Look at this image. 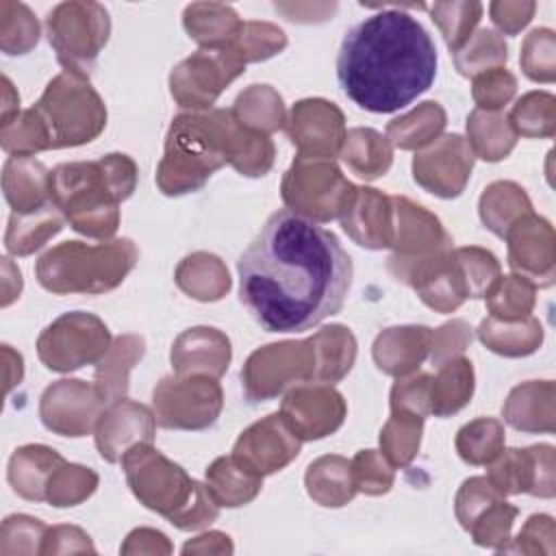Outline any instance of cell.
<instances>
[{
	"label": "cell",
	"instance_id": "ee69618b",
	"mask_svg": "<svg viewBox=\"0 0 556 556\" xmlns=\"http://www.w3.org/2000/svg\"><path fill=\"white\" fill-rule=\"evenodd\" d=\"M534 306V285L521 276H500L486 291V308L491 317L515 321L530 315Z\"/></svg>",
	"mask_w": 556,
	"mask_h": 556
},
{
	"label": "cell",
	"instance_id": "7402d4cb",
	"mask_svg": "<svg viewBox=\"0 0 556 556\" xmlns=\"http://www.w3.org/2000/svg\"><path fill=\"white\" fill-rule=\"evenodd\" d=\"M393 204V245L395 256L419 258L450 250V235L426 208L406 198H391Z\"/></svg>",
	"mask_w": 556,
	"mask_h": 556
},
{
	"label": "cell",
	"instance_id": "4dcf8cb0",
	"mask_svg": "<svg viewBox=\"0 0 556 556\" xmlns=\"http://www.w3.org/2000/svg\"><path fill=\"white\" fill-rule=\"evenodd\" d=\"M341 159L343 163L361 178L374 180L378 176H384L391 167L393 152L389 141L371 130V128H352L345 132L343 146H341Z\"/></svg>",
	"mask_w": 556,
	"mask_h": 556
},
{
	"label": "cell",
	"instance_id": "d4e9b609",
	"mask_svg": "<svg viewBox=\"0 0 556 556\" xmlns=\"http://www.w3.org/2000/svg\"><path fill=\"white\" fill-rule=\"evenodd\" d=\"M432 330L426 326L387 328L374 343V361L378 369L391 376L413 374L430 354Z\"/></svg>",
	"mask_w": 556,
	"mask_h": 556
},
{
	"label": "cell",
	"instance_id": "30bf717a",
	"mask_svg": "<svg viewBox=\"0 0 556 556\" xmlns=\"http://www.w3.org/2000/svg\"><path fill=\"white\" fill-rule=\"evenodd\" d=\"M109 328L91 313L74 311L54 319L37 339V354L52 371H74L100 363L109 352Z\"/></svg>",
	"mask_w": 556,
	"mask_h": 556
},
{
	"label": "cell",
	"instance_id": "ffe728a7",
	"mask_svg": "<svg viewBox=\"0 0 556 556\" xmlns=\"http://www.w3.org/2000/svg\"><path fill=\"white\" fill-rule=\"evenodd\" d=\"M508 263L521 278L547 287L554 280V235L552 226L534 213L523 215L506 232Z\"/></svg>",
	"mask_w": 556,
	"mask_h": 556
},
{
	"label": "cell",
	"instance_id": "9c48e42d",
	"mask_svg": "<svg viewBox=\"0 0 556 556\" xmlns=\"http://www.w3.org/2000/svg\"><path fill=\"white\" fill-rule=\"evenodd\" d=\"M356 187L348 182L330 159L298 156L282 178V200L293 213L330 222L352 204Z\"/></svg>",
	"mask_w": 556,
	"mask_h": 556
},
{
	"label": "cell",
	"instance_id": "9f6ffc18",
	"mask_svg": "<svg viewBox=\"0 0 556 556\" xmlns=\"http://www.w3.org/2000/svg\"><path fill=\"white\" fill-rule=\"evenodd\" d=\"M517 80L502 67H493L473 76V100L480 111H500L515 93Z\"/></svg>",
	"mask_w": 556,
	"mask_h": 556
},
{
	"label": "cell",
	"instance_id": "816d5d0a",
	"mask_svg": "<svg viewBox=\"0 0 556 556\" xmlns=\"http://www.w3.org/2000/svg\"><path fill=\"white\" fill-rule=\"evenodd\" d=\"M508 122L515 135L549 137L554 132V98L539 91L523 96L515 104Z\"/></svg>",
	"mask_w": 556,
	"mask_h": 556
},
{
	"label": "cell",
	"instance_id": "6f0895ef",
	"mask_svg": "<svg viewBox=\"0 0 556 556\" xmlns=\"http://www.w3.org/2000/svg\"><path fill=\"white\" fill-rule=\"evenodd\" d=\"M500 497L502 495L495 491V486L486 478L478 476V478L465 480L456 495V517L460 519V526L467 530L473 523V519Z\"/></svg>",
	"mask_w": 556,
	"mask_h": 556
},
{
	"label": "cell",
	"instance_id": "603a6c76",
	"mask_svg": "<svg viewBox=\"0 0 556 556\" xmlns=\"http://www.w3.org/2000/svg\"><path fill=\"white\" fill-rule=\"evenodd\" d=\"M339 219L343 230L363 248L382 250L393 245V204L376 189L356 187L352 204Z\"/></svg>",
	"mask_w": 556,
	"mask_h": 556
},
{
	"label": "cell",
	"instance_id": "83f0119b",
	"mask_svg": "<svg viewBox=\"0 0 556 556\" xmlns=\"http://www.w3.org/2000/svg\"><path fill=\"white\" fill-rule=\"evenodd\" d=\"M143 356V339L135 334H124L115 339L109 352L96 367V391L100 397L111 404L126 395L128 391V371Z\"/></svg>",
	"mask_w": 556,
	"mask_h": 556
},
{
	"label": "cell",
	"instance_id": "f907efd6",
	"mask_svg": "<svg viewBox=\"0 0 556 556\" xmlns=\"http://www.w3.org/2000/svg\"><path fill=\"white\" fill-rule=\"evenodd\" d=\"M98 486V476L83 465H61L46 489V500L52 506H76Z\"/></svg>",
	"mask_w": 556,
	"mask_h": 556
},
{
	"label": "cell",
	"instance_id": "d590c367",
	"mask_svg": "<svg viewBox=\"0 0 556 556\" xmlns=\"http://www.w3.org/2000/svg\"><path fill=\"white\" fill-rule=\"evenodd\" d=\"M63 222L65 217L54 204H48L46 208L28 215L11 213L9 228L4 235V245L15 256L33 254L63 228Z\"/></svg>",
	"mask_w": 556,
	"mask_h": 556
},
{
	"label": "cell",
	"instance_id": "681fc988",
	"mask_svg": "<svg viewBox=\"0 0 556 556\" xmlns=\"http://www.w3.org/2000/svg\"><path fill=\"white\" fill-rule=\"evenodd\" d=\"M287 46L285 33L267 22H243L237 37L232 39L230 48L241 56L243 63L248 61H265L278 54Z\"/></svg>",
	"mask_w": 556,
	"mask_h": 556
},
{
	"label": "cell",
	"instance_id": "4316f807",
	"mask_svg": "<svg viewBox=\"0 0 556 556\" xmlns=\"http://www.w3.org/2000/svg\"><path fill=\"white\" fill-rule=\"evenodd\" d=\"M65 465L63 456L46 445H24L9 460V484L17 495L30 502L46 500L52 473Z\"/></svg>",
	"mask_w": 556,
	"mask_h": 556
},
{
	"label": "cell",
	"instance_id": "60d3db41",
	"mask_svg": "<svg viewBox=\"0 0 556 556\" xmlns=\"http://www.w3.org/2000/svg\"><path fill=\"white\" fill-rule=\"evenodd\" d=\"M445 126V111L439 102H424L415 111L393 119L387 126V137L402 150L428 146Z\"/></svg>",
	"mask_w": 556,
	"mask_h": 556
},
{
	"label": "cell",
	"instance_id": "4fadbf2b",
	"mask_svg": "<svg viewBox=\"0 0 556 556\" xmlns=\"http://www.w3.org/2000/svg\"><path fill=\"white\" fill-rule=\"evenodd\" d=\"M243 70L245 63L230 46L202 48L174 67L169 89L180 106L208 109Z\"/></svg>",
	"mask_w": 556,
	"mask_h": 556
},
{
	"label": "cell",
	"instance_id": "5bb4252c",
	"mask_svg": "<svg viewBox=\"0 0 556 556\" xmlns=\"http://www.w3.org/2000/svg\"><path fill=\"white\" fill-rule=\"evenodd\" d=\"M104 400L83 380H59L50 384L39 402V415L48 430L63 437H85L98 424Z\"/></svg>",
	"mask_w": 556,
	"mask_h": 556
},
{
	"label": "cell",
	"instance_id": "bcb514c9",
	"mask_svg": "<svg viewBox=\"0 0 556 556\" xmlns=\"http://www.w3.org/2000/svg\"><path fill=\"white\" fill-rule=\"evenodd\" d=\"M506 43L489 28H480L469 41L454 52V63L463 76H478L506 63Z\"/></svg>",
	"mask_w": 556,
	"mask_h": 556
},
{
	"label": "cell",
	"instance_id": "44dd1931",
	"mask_svg": "<svg viewBox=\"0 0 556 556\" xmlns=\"http://www.w3.org/2000/svg\"><path fill=\"white\" fill-rule=\"evenodd\" d=\"M154 421V415L143 404L128 400L111 402L96 424V445L100 456L109 463H117L130 447L152 443Z\"/></svg>",
	"mask_w": 556,
	"mask_h": 556
},
{
	"label": "cell",
	"instance_id": "52a82bcc",
	"mask_svg": "<svg viewBox=\"0 0 556 556\" xmlns=\"http://www.w3.org/2000/svg\"><path fill=\"white\" fill-rule=\"evenodd\" d=\"M135 263L137 248L130 239L98 245L63 241L37 261L35 276L46 291L56 295L106 293L126 278Z\"/></svg>",
	"mask_w": 556,
	"mask_h": 556
},
{
	"label": "cell",
	"instance_id": "f6af8a7d",
	"mask_svg": "<svg viewBox=\"0 0 556 556\" xmlns=\"http://www.w3.org/2000/svg\"><path fill=\"white\" fill-rule=\"evenodd\" d=\"M547 380L543 384L539 382H528V384H521L517 389H513V393L508 395L506 404H504V417L506 421L517 428V430H526V432H539V430H545V432H552L554 426L543 421L539 417L541 408L545 410H552V397L554 395H547L543 397V402H539V393L545 389Z\"/></svg>",
	"mask_w": 556,
	"mask_h": 556
},
{
	"label": "cell",
	"instance_id": "7dc6e473",
	"mask_svg": "<svg viewBox=\"0 0 556 556\" xmlns=\"http://www.w3.org/2000/svg\"><path fill=\"white\" fill-rule=\"evenodd\" d=\"M39 39V24L22 2H0V46L7 54H26Z\"/></svg>",
	"mask_w": 556,
	"mask_h": 556
},
{
	"label": "cell",
	"instance_id": "484cf974",
	"mask_svg": "<svg viewBox=\"0 0 556 556\" xmlns=\"http://www.w3.org/2000/svg\"><path fill=\"white\" fill-rule=\"evenodd\" d=\"M46 167L30 156H11L4 163L2 187L13 213L28 215L52 204Z\"/></svg>",
	"mask_w": 556,
	"mask_h": 556
},
{
	"label": "cell",
	"instance_id": "e575fe53",
	"mask_svg": "<svg viewBox=\"0 0 556 556\" xmlns=\"http://www.w3.org/2000/svg\"><path fill=\"white\" fill-rule=\"evenodd\" d=\"M306 491L321 506H343L356 491L352 463L341 456L317 458L308 465Z\"/></svg>",
	"mask_w": 556,
	"mask_h": 556
},
{
	"label": "cell",
	"instance_id": "3957f363",
	"mask_svg": "<svg viewBox=\"0 0 556 556\" xmlns=\"http://www.w3.org/2000/svg\"><path fill=\"white\" fill-rule=\"evenodd\" d=\"M226 163L245 176H265L274 163V143L241 126L232 111L182 113L167 130L156 185L165 195H182L200 189Z\"/></svg>",
	"mask_w": 556,
	"mask_h": 556
},
{
	"label": "cell",
	"instance_id": "11a10c76",
	"mask_svg": "<svg viewBox=\"0 0 556 556\" xmlns=\"http://www.w3.org/2000/svg\"><path fill=\"white\" fill-rule=\"evenodd\" d=\"M352 476L356 489L369 495L387 493L393 484V469L387 465V458L376 450H363L354 456Z\"/></svg>",
	"mask_w": 556,
	"mask_h": 556
},
{
	"label": "cell",
	"instance_id": "94428289",
	"mask_svg": "<svg viewBox=\"0 0 556 556\" xmlns=\"http://www.w3.org/2000/svg\"><path fill=\"white\" fill-rule=\"evenodd\" d=\"M534 9H536L534 2H493L489 7L491 20L506 35L519 33L530 22Z\"/></svg>",
	"mask_w": 556,
	"mask_h": 556
},
{
	"label": "cell",
	"instance_id": "db71d44e",
	"mask_svg": "<svg viewBox=\"0 0 556 556\" xmlns=\"http://www.w3.org/2000/svg\"><path fill=\"white\" fill-rule=\"evenodd\" d=\"M517 515V508L506 504L502 497L493 502L484 513H480L473 523L467 528L473 534V541L484 547H502V543L510 534L513 519Z\"/></svg>",
	"mask_w": 556,
	"mask_h": 556
},
{
	"label": "cell",
	"instance_id": "680465c9",
	"mask_svg": "<svg viewBox=\"0 0 556 556\" xmlns=\"http://www.w3.org/2000/svg\"><path fill=\"white\" fill-rule=\"evenodd\" d=\"M430 376L415 374L400 378L391 389V410H408L426 417L430 413Z\"/></svg>",
	"mask_w": 556,
	"mask_h": 556
},
{
	"label": "cell",
	"instance_id": "ba28073f",
	"mask_svg": "<svg viewBox=\"0 0 556 556\" xmlns=\"http://www.w3.org/2000/svg\"><path fill=\"white\" fill-rule=\"evenodd\" d=\"M46 33L65 72L87 76L109 41L111 22L98 2H61L46 17Z\"/></svg>",
	"mask_w": 556,
	"mask_h": 556
},
{
	"label": "cell",
	"instance_id": "e0dca14e",
	"mask_svg": "<svg viewBox=\"0 0 556 556\" xmlns=\"http://www.w3.org/2000/svg\"><path fill=\"white\" fill-rule=\"evenodd\" d=\"M285 128L300 156L308 159H332L341 152L345 139L343 113L332 102L319 98L298 102Z\"/></svg>",
	"mask_w": 556,
	"mask_h": 556
},
{
	"label": "cell",
	"instance_id": "8fae6325",
	"mask_svg": "<svg viewBox=\"0 0 556 556\" xmlns=\"http://www.w3.org/2000/svg\"><path fill=\"white\" fill-rule=\"evenodd\" d=\"M245 395L252 402L276 397L287 387L315 382V345L306 341H282L256 350L241 371Z\"/></svg>",
	"mask_w": 556,
	"mask_h": 556
},
{
	"label": "cell",
	"instance_id": "f35d334b",
	"mask_svg": "<svg viewBox=\"0 0 556 556\" xmlns=\"http://www.w3.org/2000/svg\"><path fill=\"white\" fill-rule=\"evenodd\" d=\"M230 111L241 126L263 135L278 130L287 122L282 98L267 85H252L245 89Z\"/></svg>",
	"mask_w": 556,
	"mask_h": 556
},
{
	"label": "cell",
	"instance_id": "8d00e7d4",
	"mask_svg": "<svg viewBox=\"0 0 556 556\" xmlns=\"http://www.w3.org/2000/svg\"><path fill=\"white\" fill-rule=\"evenodd\" d=\"M532 213L530 200L515 182H493L480 198L482 224L497 237H506L513 224Z\"/></svg>",
	"mask_w": 556,
	"mask_h": 556
},
{
	"label": "cell",
	"instance_id": "b9f144b4",
	"mask_svg": "<svg viewBox=\"0 0 556 556\" xmlns=\"http://www.w3.org/2000/svg\"><path fill=\"white\" fill-rule=\"evenodd\" d=\"M424 417L408 410H391L387 426L380 432V447L387 463L404 467L413 460L421 441Z\"/></svg>",
	"mask_w": 556,
	"mask_h": 556
},
{
	"label": "cell",
	"instance_id": "f1b7e54d",
	"mask_svg": "<svg viewBox=\"0 0 556 556\" xmlns=\"http://www.w3.org/2000/svg\"><path fill=\"white\" fill-rule=\"evenodd\" d=\"M473 393V367L467 358H450L439 365V374L430 378V413L447 417L458 413Z\"/></svg>",
	"mask_w": 556,
	"mask_h": 556
},
{
	"label": "cell",
	"instance_id": "1f68e13d",
	"mask_svg": "<svg viewBox=\"0 0 556 556\" xmlns=\"http://www.w3.org/2000/svg\"><path fill=\"white\" fill-rule=\"evenodd\" d=\"M263 478L243 467L232 454L217 458L206 469V486L219 506H243L256 497Z\"/></svg>",
	"mask_w": 556,
	"mask_h": 556
},
{
	"label": "cell",
	"instance_id": "ac0fdd59",
	"mask_svg": "<svg viewBox=\"0 0 556 556\" xmlns=\"http://www.w3.org/2000/svg\"><path fill=\"white\" fill-rule=\"evenodd\" d=\"M300 443L302 441L289 428L285 417L280 413H274L241 432L235 443L232 456L243 467L263 478L289 465L300 454Z\"/></svg>",
	"mask_w": 556,
	"mask_h": 556
},
{
	"label": "cell",
	"instance_id": "7c38bea8",
	"mask_svg": "<svg viewBox=\"0 0 556 556\" xmlns=\"http://www.w3.org/2000/svg\"><path fill=\"white\" fill-rule=\"evenodd\" d=\"M222 387L213 376L163 378L154 389V419L163 428L202 430L222 410Z\"/></svg>",
	"mask_w": 556,
	"mask_h": 556
},
{
	"label": "cell",
	"instance_id": "c3c4849f",
	"mask_svg": "<svg viewBox=\"0 0 556 556\" xmlns=\"http://www.w3.org/2000/svg\"><path fill=\"white\" fill-rule=\"evenodd\" d=\"M430 13L445 37L447 48L454 54L469 41L473 26L480 22L482 4L480 2H437L430 7Z\"/></svg>",
	"mask_w": 556,
	"mask_h": 556
},
{
	"label": "cell",
	"instance_id": "91938a15",
	"mask_svg": "<svg viewBox=\"0 0 556 556\" xmlns=\"http://www.w3.org/2000/svg\"><path fill=\"white\" fill-rule=\"evenodd\" d=\"M471 328L465 321H450L443 324L432 332V343H430V358L432 363L441 365L445 358H454V354L463 352L467 343H471Z\"/></svg>",
	"mask_w": 556,
	"mask_h": 556
},
{
	"label": "cell",
	"instance_id": "7a4b0ae2",
	"mask_svg": "<svg viewBox=\"0 0 556 556\" xmlns=\"http://www.w3.org/2000/svg\"><path fill=\"white\" fill-rule=\"evenodd\" d=\"M437 48L406 11L384 9L352 26L339 48L337 78L343 93L365 111L393 113L430 89Z\"/></svg>",
	"mask_w": 556,
	"mask_h": 556
},
{
	"label": "cell",
	"instance_id": "8992f818",
	"mask_svg": "<svg viewBox=\"0 0 556 556\" xmlns=\"http://www.w3.org/2000/svg\"><path fill=\"white\" fill-rule=\"evenodd\" d=\"M24 113L35 130L39 152L89 143L106 126L102 98L87 76L74 72L52 78L39 102Z\"/></svg>",
	"mask_w": 556,
	"mask_h": 556
},
{
	"label": "cell",
	"instance_id": "5b68a950",
	"mask_svg": "<svg viewBox=\"0 0 556 556\" xmlns=\"http://www.w3.org/2000/svg\"><path fill=\"white\" fill-rule=\"evenodd\" d=\"M122 467L135 497L150 510L165 515L176 528L198 530L215 521L219 504L208 486L191 480L180 465L167 460L152 443L130 447Z\"/></svg>",
	"mask_w": 556,
	"mask_h": 556
},
{
	"label": "cell",
	"instance_id": "74e56055",
	"mask_svg": "<svg viewBox=\"0 0 556 556\" xmlns=\"http://www.w3.org/2000/svg\"><path fill=\"white\" fill-rule=\"evenodd\" d=\"M480 341L504 356H526L534 352L541 343V326L532 317L515 319V321H504L489 317L480 324L478 328Z\"/></svg>",
	"mask_w": 556,
	"mask_h": 556
},
{
	"label": "cell",
	"instance_id": "2e32d148",
	"mask_svg": "<svg viewBox=\"0 0 556 556\" xmlns=\"http://www.w3.org/2000/svg\"><path fill=\"white\" fill-rule=\"evenodd\" d=\"M473 167V150L460 135H445L417 152L413 159V178L426 191L439 198H456Z\"/></svg>",
	"mask_w": 556,
	"mask_h": 556
},
{
	"label": "cell",
	"instance_id": "f546056e",
	"mask_svg": "<svg viewBox=\"0 0 556 556\" xmlns=\"http://www.w3.org/2000/svg\"><path fill=\"white\" fill-rule=\"evenodd\" d=\"M182 22L189 37H193L204 48L230 46L243 24L230 7L217 2L189 4L185 9Z\"/></svg>",
	"mask_w": 556,
	"mask_h": 556
},
{
	"label": "cell",
	"instance_id": "cb8c5ba5",
	"mask_svg": "<svg viewBox=\"0 0 556 556\" xmlns=\"http://www.w3.org/2000/svg\"><path fill=\"white\" fill-rule=\"evenodd\" d=\"M230 363V341L215 328H189L172 348L178 376H222Z\"/></svg>",
	"mask_w": 556,
	"mask_h": 556
},
{
	"label": "cell",
	"instance_id": "277c9868",
	"mask_svg": "<svg viewBox=\"0 0 556 556\" xmlns=\"http://www.w3.org/2000/svg\"><path fill=\"white\" fill-rule=\"evenodd\" d=\"M135 185V161L117 152L98 161L63 163L48 174L52 204L76 232L93 239H106L117 230V206L130 198Z\"/></svg>",
	"mask_w": 556,
	"mask_h": 556
},
{
	"label": "cell",
	"instance_id": "d6a6232c",
	"mask_svg": "<svg viewBox=\"0 0 556 556\" xmlns=\"http://www.w3.org/2000/svg\"><path fill=\"white\" fill-rule=\"evenodd\" d=\"M315 382L332 384L341 380L356 358L354 334L343 326H328L315 332Z\"/></svg>",
	"mask_w": 556,
	"mask_h": 556
},
{
	"label": "cell",
	"instance_id": "7bdbcfd3",
	"mask_svg": "<svg viewBox=\"0 0 556 556\" xmlns=\"http://www.w3.org/2000/svg\"><path fill=\"white\" fill-rule=\"evenodd\" d=\"M504 445V430L497 419L480 417L465 424L456 434V450L469 465H486L497 458Z\"/></svg>",
	"mask_w": 556,
	"mask_h": 556
},
{
	"label": "cell",
	"instance_id": "d6986e66",
	"mask_svg": "<svg viewBox=\"0 0 556 556\" xmlns=\"http://www.w3.org/2000/svg\"><path fill=\"white\" fill-rule=\"evenodd\" d=\"M486 480L500 495L532 493L554 495V450L549 445H534L526 450H502L497 460L489 467Z\"/></svg>",
	"mask_w": 556,
	"mask_h": 556
},
{
	"label": "cell",
	"instance_id": "f5cc1de1",
	"mask_svg": "<svg viewBox=\"0 0 556 556\" xmlns=\"http://www.w3.org/2000/svg\"><path fill=\"white\" fill-rule=\"evenodd\" d=\"M454 256L463 269L469 298H482L500 278V265L495 256L482 248H458Z\"/></svg>",
	"mask_w": 556,
	"mask_h": 556
},
{
	"label": "cell",
	"instance_id": "6da1fadb",
	"mask_svg": "<svg viewBox=\"0 0 556 556\" xmlns=\"http://www.w3.org/2000/svg\"><path fill=\"white\" fill-rule=\"evenodd\" d=\"M239 300L267 332H302L341 311L352 261L334 232L276 211L239 256Z\"/></svg>",
	"mask_w": 556,
	"mask_h": 556
},
{
	"label": "cell",
	"instance_id": "9a60e30c",
	"mask_svg": "<svg viewBox=\"0 0 556 556\" xmlns=\"http://www.w3.org/2000/svg\"><path fill=\"white\" fill-rule=\"evenodd\" d=\"M280 415L300 441H313L334 432L343 424L345 402L330 384H295L285 395Z\"/></svg>",
	"mask_w": 556,
	"mask_h": 556
},
{
	"label": "cell",
	"instance_id": "ab89813d",
	"mask_svg": "<svg viewBox=\"0 0 556 556\" xmlns=\"http://www.w3.org/2000/svg\"><path fill=\"white\" fill-rule=\"evenodd\" d=\"M467 132H469V146L476 150V154L484 161H500L506 159V154L515 146V130L510 122L495 113V111H480L476 109L467 117Z\"/></svg>",
	"mask_w": 556,
	"mask_h": 556
},
{
	"label": "cell",
	"instance_id": "836d02e7",
	"mask_svg": "<svg viewBox=\"0 0 556 556\" xmlns=\"http://www.w3.org/2000/svg\"><path fill=\"white\" fill-rule=\"evenodd\" d=\"M178 287L195 300L213 302L219 300L230 289V276L224 263L215 254L195 252L176 269Z\"/></svg>",
	"mask_w": 556,
	"mask_h": 556
}]
</instances>
